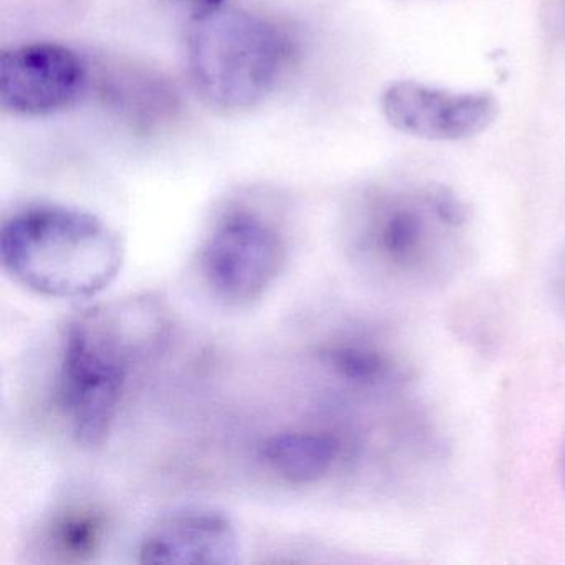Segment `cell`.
<instances>
[{
	"mask_svg": "<svg viewBox=\"0 0 565 565\" xmlns=\"http://www.w3.org/2000/svg\"><path fill=\"white\" fill-rule=\"evenodd\" d=\"M499 105L489 92L443 90L402 81L382 95V111L395 130L431 141H461L488 130Z\"/></svg>",
	"mask_w": 565,
	"mask_h": 565,
	"instance_id": "obj_7",
	"label": "cell"
},
{
	"mask_svg": "<svg viewBox=\"0 0 565 565\" xmlns=\"http://www.w3.org/2000/svg\"><path fill=\"white\" fill-rule=\"evenodd\" d=\"M0 259L22 286L51 299H88L107 289L125 246L104 220L58 204H34L0 230Z\"/></svg>",
	"mask_w": 565,
	"mask_h": 565,
	"instance_id": "obj_3",
	"label": "cell"
},
{
	"mask_svg": "<svg viewBox=\"0 0 565 565\" xmlns=\"http://www.w3.org/2000/svg\"><path fill=\"white\" fill-rule=\"evenodd\" d=\"M87 85V67L72 49L51 42L8 49L0 57V105L18 117L67 110Z\"/></svg>",
	"mask_w": 565,
	"mask_h": 565,
	"instance_id": "obj_6",
	"label": "cell"
},
{
	"mask_svg": "<svg viewBox=\"0 0 565 565\" xmlns=\"http://www.w3.org/2000/svg\"><path fill=\"white\" fill-rule=\"evenodd\" d=\"M266 465L290 484H313L332 471L340 445L327 433H280L260 449Z\"/></svg>",
	"mask_w": 565,
	"mask_h": 565,
	"instance_id": "obj_9",
	"label": "cell"
},
{
	"mask_svg": "<svg viewBox=\"0 0 565 565\" xmlns=\"http://www.w3.org/2000/svg\"><path fill=\"white\" fill-rule=\"evenodd\" d=\"M157 303L121 300L75 317L62 339L57 399L78 445L97 448L110 435L131 370L163 342Z\"/></svg>",
	"mask_w": 565,
	"mask_h": 565,
	"instance_id": "obj_1",
	"label": "cell"
},
{
	"mask_svg": "<svg viewBox=\"0 0 565 565\" xmlns=\"http://www.w3.org/2000/svg\"><path fill=\"white\" fill-rule=\"evenodd\" d=\"M564 475H565V455H564Z\"/></svg>",
	"mask_w": 565,
	"mask_h": 565,
	"instance_id": "obj_13",
	"label": "cell"
},
{
	"mask_svg": "<svg viewBox=\"0 0 565 565\" xmlns=\"http://www.w3.org/2000/svg\"><path fill=\"white\" fill-rule=\"evenodd\" d=\"M234 522L213 509L188 508L163 515L148 529L138 548L141 564L233 565L241 558Z\"/></svg>",
	"mask_w": 565,
	"mask_h": 565,
	"instance_id": "obj_8",
	"label": "cell"
},
{
	"mask_svg": "<svg viewBox=\"0 0 565 565\" xmlns=\"http://www.w3.org/2000/svg\"><path fill=\"white\" fill-rule=\"evenodd\" d=\"M468 211L445 188H399L366 196L352 216V249L366 269L406 287L445 282L458 269Z\"/></svg>",
	"mask_w": 565,
	"mask_h": 565,
	"instance_id": "obj_2",
	"label": "cell"
},
{
	"mask_svg": "<svg viewBox=\"0 0 565 565\" xmlns=\"http://www.w3.org/2000/svg\"><path fill=\"white\" fill-rule=\"evenodd\" d=\"M289 58L286 34L253 12L221 8L188 25L184 62L191 87L203 104L223 114L263 104Z\"/></svg>",
	"mask_w": 565,
	"mask_h": 565,
	"instance_id": "obj_4",
	"label": "cell"
},
{
	"mask_svg": "<svg viewBox=\"0 0 565 565\" xmlns=\"http://www.w3.org/2000/svg\"><path fill=\"white\" fill-rule=\"evenodd\" d=\"M287 263L279 227L247 207L224 213L200 247V270L217 299L249 306L276 284Z\"/></svg>",
	"mask_w": 565,
	"mask_h": 565,
	"instance_id": "obj_5",
	"label": "cell"
},
{
	"mask_svg": "<svg viewBox=\"0 0 565 565\" xmlns=\"http://www.w3.org/2000/svg\"><path fill=\"white\" fill-rule=\"evenodd\" d=\"M174 6L190 15V21L213 14L223 8L224 0H170Z\"/></svg>",
	"mask_w": 565,
	"mask_h": 565,
	"instance_id": "obj_12",
	"label": "cell"
},
{
	"mask_svg": "<svg viewBox=\"0 0 565 565\" xmlns=\"http://www.w3.org/2000/svg\"><path fill=\"white\" fill-rule=\"evenodd\" d=\"M320 359L339 379L356 386L379 388L402 379V370L388 353L362 340L329 343L320 352Z\"/></svg>",
	"mask_w": 565,
	"mask_h": 565,
	"instance_id": "obj_10",
	"label": "cell"
},
{
	"mask_svg": "<svg viewBox=\"0 0 565 565\" xmlns=\"http://www.w3.org/2000/svg\"><path fill=\"white\" fill-rule=\"evenodd\" d=\"M105 521L92 511H75L62 515L52 529L54 548L71 558L90 557L104 541Z\"/></svg>",
	"mask_w": 565,
	"mask_h": 565,
	"instance_id": "obj_11",
	"label": "cell"
}]
</instances>
